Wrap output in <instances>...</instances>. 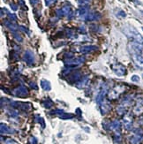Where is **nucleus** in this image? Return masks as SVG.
<instances>
[{
	"label": "nucleus",
	"instance_id": "18",
	"mask_svg": "<svg viewBox=\"0 0 143 144\" xmlns=\"http://www.w3.org/2000/svg\"><path fill=\"white\" fill-rule=\"evenodd\" d=\"M57 14H58V16H68L72 13L71 6L70 5H65V6H63L61 9L57 10Z\"/></svg>",
	"mask_w": 143,
	"mask_h": 144
},
{
	"label": "nucleus",
	"instance_id": "17",
	"mask_svg": "<svg viewBox=\"0 0 143 144\" xmlns=\"http://www.w3.org/2000/svg\"><path fill=\"white\" fill-rule=\"evenodd\" d=\"M132 57L134 64L140 69H143V55H133Z\"/></svg>",
	"mask_w": 143,
	"mask_h": 144
},
{
	"label": "nucleus",
	"instance_id": "8",
	"mask_svg": "<svg viewBox=\"0 0 143 144\" xmlns=\"http://www.w3.org/2000/svg\"><path fill=\"white\" fill-rule=\"evenodd\" d=\"M85 61V57H74L73 58H69V59H65V64L66 66L68 67H76L80 65H81L84 63Z\"/></svg>",
	"mask_w": 143,
	"mask_h": 144
},
{
	"label": "nucleus",
	"instance_id": "6",
	"mask_svg": "<svg viewBox=\"0 0 143 144\" xmlns=\"http://www.w3.org/2000/svg\"><path fill=\"white\" fill-rule=\"evenodd\" d=\"M14 97H20V98H24V97H28L29 95V91H28V89L25 86L21 85L17 87L16 89H14L11 92Z\"/></svg>",
	"mask_w": 143,
	"mask_h": 144
},
{
	"label": "nucleus",
	"instance_id": "4",
	"mask_svg": "<svg viewBox=\"0 0 143 144\" xmlns=\"http://www.w3.org/2000/svg\"><path fill=\"white\" fill-rule=\"evenodd\" d=\"M143 141V130L140 128L135 129L133 134L129 138L130 144H140Z\"/></svg>",
	"mask_w": 143,
	"mask_h": 144
},
{
	"label": "nucleus",
	"instance_id": "28",
	"mask_svg": "<svg viewBox=\"0 0 143 144\" xmlns=\"http://www.w3.org/2000/svg\"><path fill=\"white\" fill-rule=\"evenodd\" d=\"M29 144H37V140L35 139V137L31 136L29 138Z\"/></svg>",
	"mask_w": 143,
	"mask_h": 144
},
{
	"label": "nucleus",
	"instance_id": "16",
	"mask_svg": "<svg viewBox=\"0 0 143 144\" xmlns=\"http://www.w3.org/2000/svg\"><path fill=\"white\" fill-rule=\"evenodd\" d=\"M123 124L126 130H131L133 127V117L130 114H125L123 118Z\"/></svg>",
	"mask_w": 143,
	"mask_h": 144
},
{
	"label": "nucleus",
	"instance_id": "31",
	"mask_svg": "<svg viewBox=\"0 0 143 144\" xmlns=\"http://www.w3.org/2000/svg\"><path fill=\"white\" fill-rule=\"evenodd\" d=\"M131 1H133V2H135V3H138V0H131Z\"/></svg>",
	"mask_w": 143,
	"mask_h": 144
},
{
	"label": "nucleus",
	"instance_id": "30",
	"mask_svg": "<svg viewBox=\"0 0 143 144\" xmlns=\"http://www.w3.org/2000/svg\"><path fill=\"white\" fill-rule=\"evenodd\" d=\"M11 7H13V10H14V11H16V10H17V7L14 5V4H11Z\"/></svg>",
	"mask_w": 143,
	"mask_h": 144
},
{
	"label": "nucleus",
	"instance_id": "2",
	"mask_svg": "<svg viewBox=\"0 0 143 144\" xmlns=\"http://www.w3.org/2000/svg\"><path fill=\"white\" fill-rule=\"evenodd\" d=\"M109 129L111 131H112L114 133V137L115 140L119 142L120 141V135H121V123L119 120L115 119L113 121L109 123V126H108Z\"/></svg>",
	"mask_w": 143,
	"mask_h": 144
},
{
	"label": "nucleus",
	"instance_id": "1",
	"mask_svg": "<svg viewBox=\"0 0 143 144\" xmlns=\"http://www.w3.org/2000/svg\"><path fill=\"white\" fill-rule=\"evenodd\" d=\"M123 31L125 35H127L129 38H132L134 42L143 44V36L140 35L134 28H133V27H125Z\"/></svg>",
	"mask_w": 143,
	"mask_h": 144
},
{
	"label": "nucleus",
	"instance_id": "21",
	"mask_svg": "<svg viewBox=\"0 0 143 144\" xmlns=\"http://www.w3.org/2000/svg\"><path fill=\"white\" fill-rule=\"evenodd\" d=\"M97 49L96 46H93V45H88V46H83L80 49V51L82 53H88V52H92V51H96Z\"/></svg>",
	"mask_w": 143,
	"mask_h": 144
},
{
	"label": "nucleus",
	"instance_id": "19",
	"mask_svg": "<svg viewBox=\"0 0 143 144\" xmlns=\"http://www.w3.org/2000/svg\"><path fill=\"white\" fill-rule=\"evenodd\" d=\"M0 131H1V134H13L14 133V130L10 126H8L7 125L4 124V123H1L0 125Z\"/></svg>",
	"mask_w": 143,
	"mask_h": 144
},
{
	"label": "nucleus",
	"instance_id": "14",
	"mask_svg": "<svg viewBox=\"0 0 143 144\" xmlns=\"http://www.w3.org/2000/svg\"><path fill=\"white\" fill-rule=\"evenodd\" d=\"M23 58H24V61L28 66H32L34 63V53H33V51H29V50L25 51Z\"/></svg>",
	"mask_w": 143,
	"mask_h": 144
},
{
	"label": "nucleus",
	"instance_id": "12",
	"mask_svg": "<svg viewBox=\"0 0 143 144\" xmlns=\"http://www.w3.org/2000/svg\"><path fill=\"white\" fill-rule=\"evenodd\" d=\"M135 115H140L143 113V97H139L136 99V103L133 110Z\"/></svg>",
	"mask_w": 143,
	"mask_h": 144
},
{
	"label": "nucleus",
	"instance_id": "15",
	"mask_svg": "<svg viewBox=\"0 0 143 144\" xmlns=\"http://www.w3.org/2000/svg\"><path fill=\"white\" fill-rule=\"evenodd\" d=\"M98 105H99L100 111H101V113L102 115L107 114V113L111 110V103H110L107 100H104V101H102V103H100Z\"/></svg>",
	"mask_w": 143,
	"mask_h": 144
},
{
	"label": "nucleus",
	"instance_id": "27",
	"mask_svg": "<svg viewBox=\"0 0 143 144\" xmlns=\"http://www.w3.org/2000/svg\"><path fill=\"white\" fill-rule=\"evenodd\" d=\"M45 2L47 6H51V5H52L53 4H55L57 2V0H45Z\"/></svg>",
	"mask_w": 143,
	"mask_h": 144
},
{
	"label": "nucleus",
	"instance_id": "22",
	"mask_svg": "<svg viewBox=\"0 0 143 144\" xmlns=\"http://www.w3.org/2000/svg\"><path fill=\"white\" fill-rule=\"evenodd\" d=\"M88 76H85V77L81 78V80L77 83L76 86L79 88V89H82V88H84L85 86L88 84Z\"/></svg>",
	"mask_w": 143,
	"mask_h": 144
},
{
	"label": "nucleus",
	"instance_id": "5",
	"mask_svg": "<svg viewBox=\"0 0 143 144\" xmlns=\"http://www.w3.org/2000/svg\"><path fill=\"white\" fill-rule=\"evenodd\" d=\"M108 92H109L108 86L106 84H102L101 87L99 88V90H98L97 95H96V102L97 104H99L100 103H102V101L105 100V97L108 95Z\"/></svg>",
	"mask_w": 143,
	"mask_h": 144
},
{
	"label": "nucleus",
	"instance_id": "11",
	"mask_svg": "<svg viewBox=\"0 0 143 144\" xmlns=\"http://www.w3.org/2000/svg\"><path fill=\"white\" fill-rule=\"evenodd\" d=\"M68 75V78H67V80H68L70 83H78L82 78V74L80 71H75V72H71L70 74H67Z\"/></svg>",
	"mask_w": 143,
	"mask_h": 144
},
{
	"label": "nucleus",
	"instance_id": "20",
	"mask_svg": "<svg viewBox=\"0 0 143 144\" xmlns=\"http://www.w3.org/2000/svg\"><path fill=\"white\" fill-rule=\"evenodd\" d=\"M41 87L42 89L45 91H50L51 89V82L47 80H41Z\"/></svg>",
	"mask_w": 143,
	"mask_h": 144
},
{
	"label": "nucleus",
	"instance_id": "13",
	"mask_svg": "<svg viewBox=\"0 0 143 144\" xmlns=\"http://www.w3.org/2000/svg\"><path fill=\"white\" fill-rule=\"evenodd\" d=\"M111 67H112L113 72L115 73L117 76H124L126 74V68H125V66H123L122 64H116Z\"/></svg>",
	"mask_w": 143,
	"mask_h": 144
},
{
	"label": "nucleus",
	"instance_id": "23",
	"mask_svg": "<svg viewBox=\"0 0 143 144\" xmlns=\"http://www.w3.org/2000/svg\"><path fill=\"white\" fill-rule=\"evenodd\" d=\"M42 105L47 109H49L53 106V102H52V100L51 98H49V97L44 99L43 101L42 102Z\"/></svg>",
	"mask_w": 143,
	"mask_h": 144
},
{
	"label": "nucleus",
	"instance_id": "29",
	"mask_svg": "<svg viewBox=\"0 0 143 144\" xmlns=\"http://www.w3.org/2000/svg\"><path fill=\"white\" fill-rule=\"evenodd\" d=\"M30 86H31V88H34V89H38V87H37V85L35 84V82H30Z\"/></svg>",
	"mask_w": 143,
	"mask_h": 144
},
{
	"label": "nucleus",
	"instance_id": "25",
	"mask_svg": "<svg viewBox=\"0 0 143 144\" xmlns=\"http://www.w3.org/2000/svg\"><path fill=\"white\" fill-rule=\"evenodd\" d=\"M131 80H132L133 82H139L140 81V77H139L138 75H136V74H134V75L132 76V78H131Z\"/></svg>",
	"mask_w": 143,
	"mask_h": 144
},
{
	"label": "nucleus",
	"instance_id": "3",
	"mask_svg": "<svg viewBox=\"0 0 143 144\" xmlns=\"http://www.w3.org/2000/svg\"><path fill=\"white\" fill-rule=\"evenodd\" d=\"M125 91V87L124 85H117L112 88L109 92H108V98L110 100H116L117 99L120 95H122Z\"/></svg>",
	"mask_w": 143,
	"mask_h": 144
},
{
	"label": "nucleus",
	"instance_id": "33",
	"mask_svg": "<svg viewBox=\"0 0 143 144\" xmlns=\"http://www.w3.org/2000/svg\"><path fill=\"white\" fill-rule=\"evenodd\" d=\"M142 30H143V28H142Z\"/></svg>",
	"mask_w": 143,
	"mask_h": 144
},
{
	"label": "nucleus",
	"instance_id": "9",
	"mask_svg": "<svg viewBox=\"0 0 143 144\" xmlns=\"http://www.w3.org/2000/svg\"><path fill=\"white\" fill-rule=\"evenodd\" d=\"M50 113L52 115H57V116L59 118H61V119H72V118H73V117H74L73 114L66 113L63 110H60V109H56V110L51 111Z\"/></svg>",
	"mask_w": 143,
	"mask_h": 144
},
{
	"label": "nucleus",
	"instance_id": "26",
	"mask_svg": "<svg viewBox=\"0 0 143 144\" xmlns=\"http://www.w3.org/2000/svg\"><path fill=\"white\" fill-rule=\"evenodd\" d=\"M13 36H14V38L16 39V41H18V42H20V43H22V41H23V39H22V37L20 35V34H13Z\"/></svg>",
	"mask_w": 143,
	"mask_h": 144
},
{
	"label": "nucleus",
	"instance_id": "10",
	"mask_svg": "<svg viewBox=\"0 0 143 144\" xmlns=\"http://www.w3.org/2000/svg\"><path fill=\"white\" fill-rule=\"evenodd\" d=\"M11 106L15 109L23 111H29L31 110V104L29 103H22V102H11Z\"/></svg>",
	"mask_w": 143,
	"mask_h": 144
},
{
	"label": "nucleus",
	"instance_id": "32",
	"mask_svg": "<svg viewBox=\"0 0 143 144\" xmlns=\"http://www.w3.org/2000/svg\"><path fill=\"white\" fill-rule=\"evenodd\" d=\"M141 13H142V14H143V11H141Z\"/></svg>",
	"mask_w": 143,
	"mask_h": 144
},
{
	"label": "nucleus",
	"instance_id": "24",
	"mask_svg": "<svg viewBox=\"0 0 143 144\" xmlns=\"http://www.w3.org/2000/svg\"><path fill=\"white\" fill-rule=\"evenodd\" d=\"M76 1L78 2V4L80 5H87L88 4L90 3L91 0H76Z\"/></svg>",
	"mask_w": 143,
	"mask_h": 144
},
{
	"label": "nucleus",
	"instance_id": "7",
	"mask_svg": "<svg viewBox=\"0 0 143 144\" xmlns=\"http://www.w3.org/2000/svg\"><path fill=\"white\" fill-rule=\"evenodd\" d=\"M129 51L133 55H142L143 54V44L137 42H132L129 43Z\"/></svg>",
	"mask_w": 143,
	"mask_h": 144
}]
</instances>
